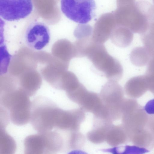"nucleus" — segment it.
Listing matches in <instances>:
<instances>
[{"label": "nucleus", "mask_w": 154, "mask_h": 154, "mask_svg": "<svg viewBox=\"0 0 154 154\" xmlns=\"http://www.w3.org/2000/svg\"><path fill=\"white\" fill-rule=\"evenodd\" d=\"M116 25L122 26L133 33L141 34L148 29L153 18V4L145 1L119 0L113 12Z\"/></svg>", "instance_id": "obj_1"}, {"label": "nucleus", "mask_w": 154, "mask_h": 154, "mask_svg": "<svg viewBox=\"0 0 154 154\" xmlns=\"http://www.w3.org/2000/svg\"><path fill=\"white\" fill-rule=\"evenodd\" d=\"M0 108L13 120H27L30 118L31 101L20 88L0 90Z\"/></svg>", "instance_id": "obj_2"}, {"label": "nucleus", "mask_w": 154, "mask_h": 154, "mask_svg": "<svg viewBox=\"0 0 154 154\" xmlns=\"http://www.w3.org/2000/svg\"><path fill=\"white\" fill-rule=\"evenodd\" d=\"M85 57L109 81L117 82L122 78L123 71L122 65L108 53L104 44L94 42L86 51Z\"/></svg>", "instance_id": "obj_3"}, {"label": "nucleus", "mask_w": 154, "mask_h": 154, "mask_svg": "<svg viewBox=\"0 0 154 154\" xmlns=\"http://www.w3.org/2000/svg\"><path fill=\"white\" fill-rule=\"evenodd\" d=\"M149 116L143 107L134 99H125L122 108L124 127L129 138L134 133L146 127Z\"/></svg>", "instance_id": "obj_4"}, {"label": "nucleus", "mask_w": 154, "mask_h": 154, "mask_svg": "<svg viewBox=\"0 0 154 154\" xmlns=\"http://www.w3.org/2000/svg\"><path fill=\"white\" fill-rule=\"evenodd\" d=\"M61 9L70 20L79 24H85L92 18L96 8L92 0H62Z\"/></svg>", "instance_id": "obj_5"}, {"label": "nucleus", "mask_w": 154, "mask_h": 154, "mask_svg": "<svg viewBox=\"0 0 154 154\" xmlns=\"http://www.w3.org/2000/svg\"><path fill=\"white\" fill-rule=\"evenodd\" d=\"M110 115L120 116L125 100L122 87L117 82L109 81L102 86L99 95Z\"/></svg>", "instance_id": "obj_6"}, {"label": "nucleus", "mask_w": 154, "mask_h": 154, "mask_svg": "<svg viewBox=\"0 0 154 154\" xmlns=\"http://www.w3.org/2000/svg\"><path fill=\"white\" fill-rule=\"evenodd\" d=\"M33 8L30 0H0V16L8 21L26 18L31 13Z\"/></svg>", "instance_id": "obj_7"}, {"label": "nucleus", "mask_w": 154, "mask_h": 154, "mask_svg": "<svg viewBox=\"0 0 154 154\" xmlns=\"http://www.w3.org/2000/svg\"><path fill=\"white\" fill-rule=\"evenodd\" d=\"M25 38L29 47L35 50H41L49 42L50 34L49 29L43 23L34 22L27 27Z\"/></svg>", "instance_id": "obj_8"}, {"label": "nucleus", "mask_w": 154, "mask_h": 154, "mask_svg": "<svg viewBox=\"0 0 154 154\" xmlns=\"http://www.w3.org/2000/svg\"><path fill=\"white\" fill-rule=\"evenodd\" d=\"M116 25L113 12L102 14L97 19L93 28L92 38L94 42L103 44L110 38Z\"/></svg>", "instance_id": "obj_9"}, {"label": "nucleus", "mask_w": 154, "mask_h": 154, "mask_svg": "<svg viewBox=\"0 0 154 154\" xmlns=\"http://www.w3.org/2000/svg\"><path fill=\"white\" fill-rule=\"evenodd\" d=\"M42 76L37 71L33 69L14 79L18 87L31 97L35 94L41 87L42 83Z\"/></svg>", "instance_id": "obj_10"}, {"label": "nucleus", "mask_w": 154, "mask_h": 154, "mask_svg": "<svg viewBox=\"0 0 154 154\" xmlns=\"http://www.w3.org/2000/svg\"><path fill=\"white\" fill-rule=\"evenodd\" d=\"M148 90V82L145 75L132 77L128 80L124 86L126 95L134 99L140 97Z\"/></svg>", "instance_id": "obj_11"}, {"label": "nucleus", "mask_w": 154, "mask_h": 154, "mask_svg": "<svg viewBox=\"0 0 154 154\" xmlns=\"http://www.w3.org/2000/svg\"><path fill=\"white\" fill-rule=\"evenodd\" d=\"M133 33L126 27L116 25L110 38L115 45L120 47L125 48L129 46L131 43L133 38Z\"/></svg>", "instance_id": "obj_12"}, {"label": "nucleus", "mask_w": 154, "mask_h": 154, "mask_svg": "<svg viewBox=\"0 0 154 154\" xmlns=\"http://www.w3.org/2000/svg\"><path fill=\"white\" fill-rule=\"evenodd\" d=\"M130 140L135 145L149 150L154 147V135L147 127L132 135Z\"/></svg>", "instance_id": "obj_13"}, {"label": "nucleus", "mask_w": 154, "mask_h": 154, "mask_svg": "<svg viewBox=\"0 0 154 154\" xmlns=\"http://www.w3.org/2000/svg\"><path fill=\"white\" fill-rule=\"evenodd\" d=\"M130 57L131 62L134 65L142 66L148 64L151 57L147 50L143 46L133 49L130 53Z\"/></svg>", "instance_id": "obj_14"}, {"label": "nucleus", "mask_w": 154, "mask_h": 154, "mask_svg": "<svg viewBox=\"0 0 154 154\" xmlns=\"http://www.w3.org/2000/svg\"><path fill=\"white\" fill-rule=\"evenodd\" d=\"M100 150L112 154H144L149 151L146 148L135 145L116 146Z\"/></svg>", "instance_id": "obj_15"}, {"label": "nucleus", "mask_w": 154, "mask_h": 154, "mask_svg": "<svg viewBox=\"0 0 154 154\" xmlns=\"http://www.w3.org/2000/svg\"><path fill=\"white\" fill-rule=\"evenodd\" d=\"M80 84L74 73L67 71L64 73L62 78L60 90L64 91L67 93L74 90Z\"/></svg>", "instance_id": "obj_16"}, {"label": "nucleus", "mask_w": 154, "mask_h": 154, "mask_svg": "<svg viewBox=\"0 0 154 154\" xmlns=\"http://www.w3.org/2000/svg\"><path fill=\"white\" fill-rule=\"evenodd\" d=\"M141 38L144 46L147 50L151 57L154 55V23L152 22L149 28L141 34Z\"/></svg>", "instance_id": "obj_17"}, {"label": "nucleus", "mask_w": 154, "mask_h": 154, "mask_svg": "<svg viewBox=\"0 0 154 154\" xmlns=\"http://www.w3.org/2000/svg\"><path fill=\"white\" fill-rule=\"evenodd\" d=\"M93 28L89 25L79 24L75 29L74 35L77 39L92 37Z\"/></svg>", "instance_id": "obj_18"}, {"label": "nucleus", "mask_w": 154, "mask_h": 154, "mask_svg": "<svg viewBox=\"0 0 154 154\" xmlns=\"http://www.w3.org/2000/svg\"><path fill=\"white\" fill-rule=\"evenodd\" d=\"M144 108L147 114L154 115V98L148 102Z\"/></svg>", "instance_id": "obj_19"}, {"label": "nucleus", "mask_w": 154, "mask_h": 154, "mask_svg": "<svg viewBox=\"0 0 154 154\" xmlns=\"http://www.w3.org/2000/svg\"><path fill=\"white\" fill-rule=\"evenodd\" d=\"M146 76L148 84V90L154 95V76Z\"/></svg>", "instance_id": "obj_20"}, {"label": "nucleus", "mask_w": 154, "mask_h": 154, "mask_svg": "<svg viewBox=\"0 0 154 154\" xmlns=\"http://www.w3.org/2000/svg\"><path fill=\"white\" fill-rule=\"evenodd\" d=\"M146 127L154 135V115L149 116Z\"/></svg>", "instance_id": "obj_21"}, {"label": "nucleus", "mask_w": 154, "mask_h": 154, "mask_svg": "<svg viewBox=\"0 0 154 154\" xmlns=\"http://www.w3.org/2000/svg\"><path fill=\"white\" fill-rule=\"evenodd\" d=\"M68 154H88L87 153L82 150L75 149L71 151Z\"/></svg>", "instance_id": "obj_22"}, {"label": "nucleus", "mask_w": 154, "mask_h": 154, "mask_svg": "<svg viewBox=\"0 0 154 154\" xmlns=\"http://www.w3.org/2000/svg\"><path fill=\"white\" fill-rule=\"evenodd\" d=\"M153 7H154V14H153V18L152 22H153L154 23V0L153 1Z\"/></svg>", "instance_id": "obj_23"}]
</instances>
